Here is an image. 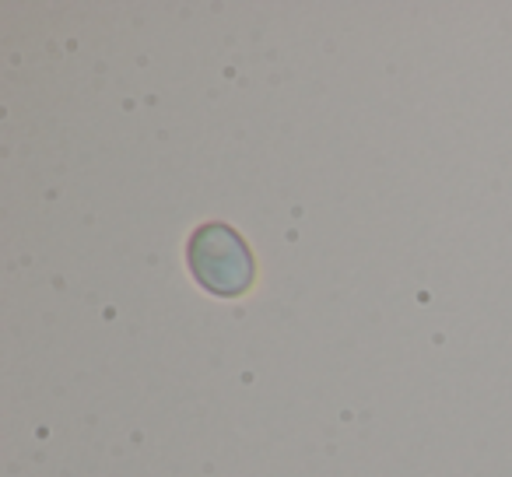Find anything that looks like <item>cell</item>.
<instances>
[{
  "label": "cell",
  "instance_id": "obj_1",
  "mask_svg": "<svg viewBox=\"0 0 512 477\" xmlns=\"http://www.w3.org/2000/svg\"><path fill=\"white\" fill-rule=\"evenodd\" d=\"M190 267L218 295H239L242 288L253 281V257H249L246 243L232 228L207 225L193 235L190 243Z\"/></svg>",
  "mask_w": 512,
  "mask_h": 477
}]
</instances>
